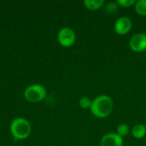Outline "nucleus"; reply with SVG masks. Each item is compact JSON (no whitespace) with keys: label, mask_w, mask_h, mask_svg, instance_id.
Masks as SVG:
<instances>
[{"label":"nucleus","mask_w":146,"mask_h":146,"mask_svg":"<svg viewBox=\"0 0 146 146\" xmlns=\"http://www.w3.org/2000/svg\"><path fill=\"white\" fill-rule=\"evenodd\" d=\"M114 110V101L108 95H99L95 98L90 108L92 114L100 119L108 117Z\"/></svg>","instance_id":"1"},{"label":"nucleus","mask_w":146,"mask_h":146,"mask_svg":"<svg viewBox=\"0 0 146 146\" xmlns=\"http://www.w3.org/2000/svg\"><path fill=\"white\" fill-rule=\"evenodd\" d=\"M9 130L15 139L24 140L31 134L32 127L27 119L23 117H16L11 121Z\"/></svg>","instance_id":"2"},{"label":"nucleus","mask_w":146,"mask_h":146,"mask_svg":"<svg viewBox=\"0 0 146 146\" xmlns=\"http://www.w3.org/2000/svg\"><path fill=\"white\" fill-rule=\"evenodd\" d=\"M47 92L44 86L40 84H33L27 86L24 91L25 99L33 104L39 103L45 98Z\"/></svg>","instance_id":"3"},{"label":"nucleus","mask_w":146,"mask_h":146,"mask_svg":"<svg viewBox=\"0 0 146 146\" xmlns=\"http://www.w3.org/2000/svg\"><path fill=\"white\" fill-rule=\"evenodd\" d=\"M57 40L62 47L68 48L74 44L76 41V34L72 28L65 27L58 32Z\"/></svg>","instance_id":"4"},{"label":"nucleus","mask_w":146,"mask_h":146,"mask_svg":"<svg viewBox=\"0 0 146 146\" xmlns=\"http://www.w3.org/2000/svg\"><path fill=\"white\" fill-rule=\"evenodd\" d=\"M129 47L134 52H143L146 50V33H135L129 41Z\"/></svg>","instance_id":"5"},{"label":"nucleus","mask_w":146,"mask_h":146,"mask_svg":"<svg viewBox=\"0 0 146 146\" xmlns=\"http://www.w3.org/2000/svg\"><path fill=\"white\" fill-rule=\"evenodd\" d=\"M133 27L132 20L127 16H121L119 17L114 26L115 32L119 35H126L127 34Z\"/></svg>","instance_id":"6"},{"label":"nucleus","mask_w":146,"mask_h":146,"mask_svg":"<svg viewBox=\"0 0 146 146\" xmlns=\"http://www.w3.org/2000/svg\"><path fill=\"white\" fill-rule=\"evenodd\" d=\"M123 138L116 133H110L101 139V146H123Z\"/></svg>","instance_id":"7"},{"label":"nucleus","mask_w":146,"mask_h":146,"mask_svg":"<svg viewBox=\"0 0 146 146\" xmlns=\"http://www.w3.org/2000/svg\"><path fill=\"white\" fill-rule=\"evenodd\" d=\"M83 3L87 9L94 11V10H98L101 9L103 5L104 4V0H85Z\"/></svg>","instance_id":"8"},{"label":"nucleus","mask_w":146,"mask_h":146,"mask_svg":"<svg viewBox=\"0 0 146 146\" xmlns=\"http://www.w3.org/2000/svg\"><path fill=\"white\" fill-rule=\"evenodd\" d=\"M133 136L137 139H143L146 134V127L144 124H137L133 127Z\"/></svg>","instance_id":"9"},{"label":"nucleus","mask_w":146,"mask_h":146,"mask_svg":"<svg viewBox=\"0 0 146 146\" xmlns=\"http://www.w3.org/2000/svg\"><path fill=\"white\" fill-rule=\"evenodd\" d=\"M134 9L138 15L141 16H146V0L136 1Z\"/></svg>","instance_id":"10"},{"label":"nucleus","mask_w":146,"mask_h":146,"mask_svg":"<svg viewBox=\"0 0 146 146\" xmlns=\"http://www.w3.org/2000/svg\"><path fill=\"white\" fill-rule=\"evenodd\" d=\"M129 132H130V128H129L128 125H127L126 123L120 124L116 128V133L122 138L126 137L129 133Z\"/></svg>","instance_id":"11"},{"label":"nucleus","mask_w":146,"mask_h":146,"mask_svg":"<svg viewBox=\"0 0 146 146\" xmlns=\"http://www.w3.org/2000/svg\"><path fill=\"white\" fill-rule=\"evenodd\" d=\"M92 100H91V98L84 96V97L80 98V99L79 100V105L80 108H82L84 110L90 109L91 105H92Z\"/></svg>","instance_id":"12"},{"label":"nucleus","mask_w":146,"mask_h":146,"mask_svg":"<svg viewBox=\"0 0 146 146\" xmlns=\"http://www.w3.org/2000/svg\"><path fill=\"white\" fill-rule=\"evenodd\" d=\"M119 9V5L117 4L116 2H110L105 6V11L109 15H113L115 14Z\"/></svg>","instance_id":"13"},{"label":"nucleus","mask_w":146,"mask_h":146,"mask_svg":"<svg viewBox=\"0 0 146 146\" xmlns=\"http://www.w3.org/2000/svg\"><path fill=\"white\" fill-rule=\"evenodd\" d=\"M119 7L122 8H129L131 6H134L136 1L135 0H116L115 1Z\"/></svg>","instance_id":"14"},{"label":"nucleus","mask_w":146,"mask_h":146,"mask_svg":"<svg viewBox=\"0 0 146 146\" xmlns=\"http://www.w3.org/2000/svg\"><path fill=\"white\" fill-rule=\"evenodd\" d=\"M145 127H146V125H145Z\"/></svg>","instance_id":"15"}]
</instances>
